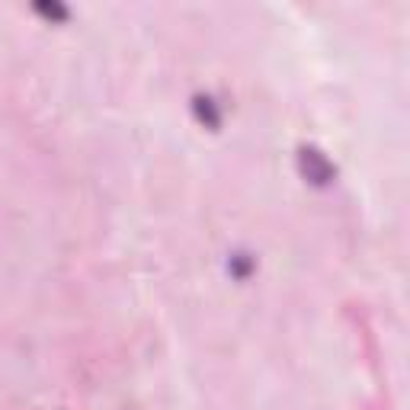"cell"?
<instances>
[{"label": "cell", "mask_w": 410, "mask_h": 410, "mask_svg": "<svg viewBox=\"0 0 410 410\" xmlns=\"http://www.w3.org/2000/svg\"><path fill=\"white\" fill-rule=\"evenodd\" d=\"M301 170H305V176L308 180H315V183H327V180L333 176L330 160L315 148H301Z\"/></svg>", "instance_id": "6da1fadb"}, {"label": "cell", "mask_w": 410, "mask_h": 410, "mask_svg": "<svg viewBox=\"0 0 410 410\" xmlns=\"http://www.w3.org/2000/svg\"><path fill=\"white\" fill-rule=\"evenodd\" d=\"M196 115H199L205 125H212V129L221 125V113L215 109V100H212V96H196Z\"/></svg>", "instance_id": "7a4b0ae2"}]
</instances>
